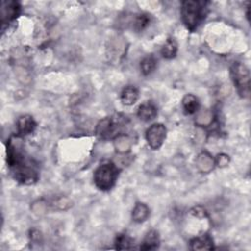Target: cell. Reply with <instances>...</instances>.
<instances>
[{
  "mask_svg": "<svg viewBox=\"0 0 251 251\" xmlns=\"http://www.w3.org/2000/svg\"><path fill=\"white\" fill-rule=\"evenodd\" d=\"M6 161L13 177L20 183L30 185L39 177L37 164L26 156L23 136L12 135L6 144Z\"/></svg>",
  "mask_w": 251,
  "mask_h": 251,
  "instance_id": "1",
  "label": "cell"
},
{
  "mask_svg": "<svg viewBox=\"0 0 251 251\" xmlns=\"http://www.w3.org/2000/svg\"><path fill=\"white\" fill-rule=\"evenodd\" d=\"M207 5L208 2L196 0H186L181 3L180 17L187 29L194 31L198 28L207 15Z\"/></svg>",
  "mask_w": 251,
  "mask_h": 251,
  "instance_id": "2",
  "label": "cell"
},
{
  "mask_svg": "<svg viewBox=\"0 0 251 251\" xmlns=\"http://www.w3.org/2000/svg\"><path fill=\"white\" fill-rule=\"evenodd\" d=\"M127 124V118L121 114L113 117H106L97 124L95 133L101 139H115L119 135L126 134L123 130L126 128Z\"/></svg>",
  "mask_w": 251,
  "mask_h": 251,
  "instance_id": "3",
  "label": "cell"
},
{
  "mask_svg": "<svg viewBox=\"0 0 251 251\" xmlns=\"http://www.w3.org/2000/svg\"><path fill=\"white\" fill-rule=\"evenodd\" d=\"M119 168L112 162H107L99 165L93 174V181L95 186L102 190L107 191L113 188L119 176Z\"/></svg>",
  "mask_w": 251,
  "mask_h": 251,
  "instance_id": "4",
  "label": "cell"
},
{
  "mask_svg": "<svg viewBox=\"0 0 251 251\" xmlns=\"http://www.w3.org/2000/svg\"><path fill=\"white\" fill-rule=\"evenodd\" d=\"M230 77L237 93L248 98L250 95V73L248 68L241 62H234L230 66Z\"/></svg>",
  "mask_w": 251,
  "mask_h": 251,
  "instance_id": "5",
  "label": "cell"
},
{
  "mask_svg": "<svg viewBox=\"0 0 251 251\" xmlns=\"http://www.w3.org/2000/svg\"><path fill=\"white\" fill-rule=\"evenodd\" d=\"M166 136L167 128L163 124L160 123L151 125L145 132L146 141L153 150H158L163 145Z\"/></svg>",
  "mask_w": 251,
  "mask_h": 251,
  "instance_id": "6",
  "label": "cell"
},
{
  "mask_svg": "<svg viewBox=\"0 0 251 251\" xmlns=\"http://www.w3.org/2000/svg\"><path fill=\"white\" fill-rule=\"evenodd\" d=\"M22 7L21 4L17 1H3L1 6V23L2 30L6 25L14 22L19 15L21 14Z\"/></svg>",
  "mask_w": 251,
  "mask_h": 251,
  "instance_id": "7",
  "label": "cell"
},
{
  "mask_svg": "<svg viewBox=\"0 0 251 251\" xmlns=\"http://www.w3.org/2000/svg\"><path fill=\"white\" fill-rule=\"evenodd\" d=\"M17 132L21 136L30 134L36 128V122L30 115H23L19 117L16 123Z\"/></svg>",
  "mask_w": 251,
  "mask_h": 251,
  "instance_id": "8",
  "label": "cell"
},
{
  "mask_svg": "<svg viewBox=\"0 0 251 251\" xmlns=\"http://www.w3.org/2000/svg\"><path fill=\"white\" fill-rule=\"evenodd\" d=\"M192 250H212L214 249L213 238L209 234H201L189 241Z\"/></svg>",
  "mask_w": 251,
  "mask_h": 251,
  "instance_id": "9",
  "label": "cell"
},
{
  "mask_svg": "<svg viewBox=\"0 0 251 251\" xmlns=\"http://www.w3.org/2000/svg\"><path fill=\"white\" fill-rule=\"evenodd\" d=\"M156 116H157V108L150 101H146L142 103L137 109V117L143 122H150L154 120Z\"/></svg>",
  "mask_w": 251,
  "mask_h": 251,
  "instance_id": "10",
  "label": "cell"
},
{
  "mask_svg": "<svg viewBox=\"0 0 251 251\" xmlns=\"http://www.w3.org/2000/svg\"><path fill=\"white\" fill-rule=\"evenodd\" d=\"M159 244H160L159 233L157 230L152 229L145 234L139 248L141 250H155L159 247Z\"/></svg>",
  "mask_w": 251,
  "mask_h": 251,
  "instance_id": "11",
  "label": "cell"
},
{
  "mask_svg": "<svg viewBox=\"0 0 251 251\" xmlns=\"http://www.w3.org/2000/svg\"><path fill=\"white\" fill-rule=\"evenodd\" d=\"M139 97L138 88L134 85L126 86L121 92V101L124 105L130 106L133 105Z\"/></svg>",
  "mask_w": 251,
  "mask_h": 251,
  "instance_id": "12",
  "label": "cell"
},
{
  "mask_svg": "<svg viewBox=\"0 0 251 251\" xmlns=\"http://www.w3.org/2000/svg\"><path fill=\"white\" fill-rule=\"evenodd\" d=\"M196 165L202 173H209L215 166V160L207 152H202L196 159Z\"/></svg>",
  "mask_w": 251,
  "mask_h": 251,
  "instance_id": "13",
  "label": "cell"
},
{
  "mask_svg": "<svg viewBox=\"0 0 251 251\" xmlns=\"http://www.w3.org/2000/svg\"><path fill=\"white\" fill-rule=\"evenodd\" d=\"M149 215H150V211H149V208L146 204L136 203L133 210H132L131 218H132L133 222L140 224V223L145 222L148 219Z\"/></svg>",
  "mask_w": 251,
  "mask_h": 251,
  "instance_id": "14",
  "label": "cell"
},
{
  "mask_svg": "<svg viewBox=\"0 0 251 251\" xmlns=\"http://www.w3.org/2000/svg\"><path fill=\"white\" fill-rule=\"evenodd\" d=\"M177 53V43L174 37H169L161 48V54L165 59L171 60Z\"/></svg>",
  "mask_w": 251,
  "mask_h": 251,
  "instance_id": "15",
  "label": "cell"
},
{
  "mask_svg": "<svg viewBox=\"0 0 251 251\" xmlns=\"http://www.w3.org/2000/svg\"><path fill=\"white\" fill-rule=\"evenodd\" d=\"M182 107L186 114L191 115L198 111L200 103L198 98L193 94H186L182 99Z\"/></svg>",
  "mask_w": 251,
  "mask_h": 251,
  "instance_id": "16",
  "label": "cell"
},
{
  "mask_svg": "<svg viewBox=\"0 0 251 251\" xmlns=\"http://www.w3.org/2000/svg\"><path fill=\"white\" fill-rule=\"evenodd\" d=\"M151 22V15H149L148 13H140L137 14L132 22V28L136 31H142L144 30Z\"/></svg>",
  "mask_w": 251,
  "mask_h": 251,
  "instance_id": "17",
  "label": "cell"
},
{
  "mask_svg": "<svg viewBox=\"0 0 251 251\" xmlns=\"http://www.w3.org/2000/svg\"><path fill=\"white\" fill-rule=\"evenodd\" d=\"M116 249L124 250V249H131L134 245V240L126 233H119L115 239Z\"/></svg>",
  "mask_w": 251,
  "mask_h": 251,
  "instance_id": "18",
  "label": "cell"
},
{
  "mask_svg": "<svg viewBox=\"0 0 251 251\" xmlns=\"http://www.w3.org/2000/svg\"><path fill=\"white\" fill-rule=\"evenodd\" d=\"M157 67V60L154 56L148 55L144 57L140 62V70L144 75H148L155 71Z\"/></svg>",
  "mask_w": 251,
  "mask_h": 251,
  "instance_id": "19",
  "label": "cell"
},
{
  "mask_svg": "<svg viewBox=\"0 0 251 251\" xmlns=\"http://www.w3.org/2000/svg\"><path fill=\"white\" fill-rule=\"evenodd\" d=\"M115 147H116V150L119 152V153H126L129 150L130 146H131V142H130V138L126 135V134H122V135H119L118 137L115 138Z\"/></svg>",
  "mask_w": 251,
  "mask_h": 251,
  "instance_id": "20",
  "label": "cell"
},
{
  "mask_svg": "<svg viewBox=\"0 0 251 251\" xmlns=\"http://www.w3.org/2000/svg\"><path fill=\"white\" fill-rule=\"evenodd\" d=\"M228 163H229V158L226 154H219L215 160V165L219 166L220 168H224L227 166Z\"/></svg>",
  "mask_w": 251,
  "mask_h": 251,
  "instance_id": "21",
  "label": "cell"
}]
</instances>
